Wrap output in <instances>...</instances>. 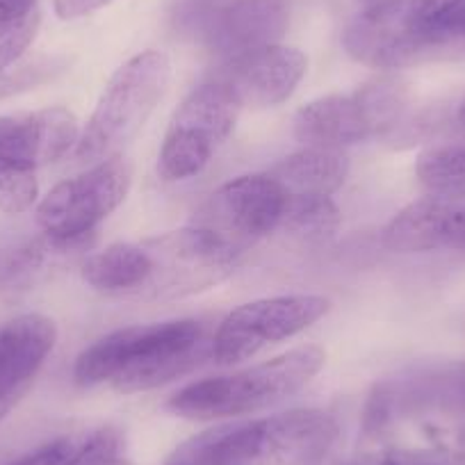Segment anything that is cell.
<instances>
[{"label": "cell", "mask_w": 465, "mask_h": 465, "mask_svg": "<svg viewBox=\"0 0 465 465\" xmlns=\"http://www.w3.org/2000/svg\"><path fill=\"white\" fill-rule=\"evenodd\" d=\"M205 356H213V340L196 320L135 324L112 331L78 356L75 383H110L122 395L153 391L192 372Z\"/></svg>", "instance_id": "1"}, {"label": "cell", "mask_w": 465, "mask_h": 465, "mask_svg": "<svg viewBox=\"0 0 465 465\" xmlns=\"http://www.w3.org/2000/svg\"><path fill=\"white\" fill-rule=\"evenodd\" d=\"M324 361V349L303 344L253 368L190 383L172 395L167 409L185 420H226L258 413L297 395L320 374Z\"/></svg>", "instance_id": "2"}, {"label": "cell", "mask_w": 465, "mask_h": 465, "mask_svg": "<svg viewBox=\"0 0 465 465\" xmlns=\"http://www.w3.org/2000/svg\"><path fill=\"white\" fill-rule=\"evenodd\" d=\"M172 78V62L163 51H144L114 71L96 110L80 131L75 155L96 164L122 155L163 101Z\"/></svg>", "instance_id": "3"}, {"label": "cell", "mask_w": 465, "mask_h": 465, "mask_svg": "<svg viewBox=\"0 0 465 465\" xmlns=\"http://www.w3.org/2000/svg\"><path fill=\"white\" fill-rule=\"evenodd\" d=\"M149 272L133 297L142 302H172L214 288L235 272L240 253L205 228L187 226L140 242Z\"/></svg>", "instance_id": "4"}, {"label": "cell", "mask_w": 465, "mask_h": 465, "mask_svg": "<svg viewBox=\"0 0 465 465\" xmlns=\"http://www.w3.org/2000/svg\"><path fill=\"white\" fill-rule=\"evenodd\" d=\"M406 110V87L377 78L354 94H333L308 103L294 116V137L303 146L344 149L397 128Z\"/></svg>", "instance_id": "5"}, {"label": "cell", "mask_w": 465, "mask_h": 465, "mask_svg": "<svg viewBox=\"0 0 465 465\" xmlns=\"http://www.w3.org/2000/svg\"><path fill=\"white\" fill-rule=\"evenodd\" d=\"M240 107L217 83L199 84L173 112L160 151L164 181H187L203 172L235 131Z\"/></svg>", "instance_id": "6"}, {"label": "cell", "mask_w": 465, "mask_h": 465, "mask_svg": "<svg viewBox=\"0 0 465 465\" xmlns=\"http://www.w3.org/2000/svg\"><path fill=\"white\" fill-rule=\"evenodd\" d=\"M131 185L133 164L124 155L103 160L53 187L37 205V223L55 238H87L126 201Z\"/></svg>", "instance_id": "7"}, {"label": "cell", "mask_w": 465, "mask_h": 465, "mask_svg": "<svg viewBox=\"0 0 465 465\" xmlns=\"http://www.w3.org/2000/svg\"><path fill=\"white\" fill-rule=\"evenodd\" d=\"M331 311L320 294H285L244 303L223 317L213 338V359L219 365L242 363L270 344L302 333Z\"/></svg>", "instance_id": "8"}, {"label": "cell", "mask_w": 465, "mask_h": 465, "mask_svg": "<svg viewBox=\"0 0 465 465\" xmlns=\"http://www.w3.org/2000/svg\"><path fill=\"white\" fill-rule=\"evenodd\" d=\"M285 192L270 173H252L226 183L208 196L194 226L217 235L242 256L249 247L276 232L285 210Z\"/></svg>", "instance_id": "9"}, {"label": "cell", "mask_w": 465, "mask_h": 465, "mask_svg": "<svg viewBox=\"0 0 465 465\" xmlns=\"http://www.w3.org/2000/svg\"><path fill=\"white\" fill-rule=\"evenodd\" d=\"M344 48L356 62L374 69H404L433 57L450 55L445 44L409 16V3H374L344 33Z\"/></svg>", "instance_id": "10"}, {"label": "cell", "mask_w": 465, "mask_h": 465, "mask_svg": "<svg viewBox=\"0 0 465 465\" xmlns=\"http://www.w3.org/2000/svg\"><path fill=\"white\" fill-rule=\"evenodd\" d=\"M308 69L302 51L281 44L223 57L210 80L217 83L238 107H274L288 101Z\"/></svg>", "instance_id": "11"}, {"label": "cell", "mask_w": 465, "mask_h": 465, "mask_svg": "<svg viewBox=\"0 0 465 465\" xmlns=\"http://www.w3.org/2000/svg\"><path fill=\"white\" fill-rule=\"evenodd\" d=\"M247 465H315L326 459L340 427L320 409H297L244 422Z\"/></svg>", "instance_id": "12"}, {"label": "cell", "mask_w": 465, "mask_h": 465, "mask_svg": "<svg viewBox=\"0 0 465 465\" xmlns=\"http://www.w3.org/2000/svg\"><path fill=\"white\" fill-rule=\"evenodd\" d=\"M395 253L465 252V190H438L406 205L383 231Z\"/></svg>", "instance_id": "13"}, {"label": "cell", "mask_w": 465, "mask_h": 465, "mask_svg": "<svg viewBox=\"0 0 465 465\" xmlns=\"http://www.w3.org/2000/svg\"><path fill=\"white\" fill-rule=\"evenodd\" d=\"M80 140V124L66 107L0 116V164L37 172L64 158Z\"/></svg>", "instance_id": "14"}, {"label": "cell", "mask_w": 465, "mask_h": 465, "mask_svg": "<svg viewBox=\"0 0 465 465\" xmlns=\"http://www.w3.org/2000/svg\"><path fill=\"white\" fill-rule=\"evenodd\" d=\"M57 342L51 317L28 312L0 326V420L30 391Z\"/></svg>", "instance_id": "15"}, {"label": "cell", "mask_w": 465, "mask_h": 465, "mask_svg": "<svg viewBox=\"0 0 465 465\" xmlns=\"http://www.w3.org/2000/svg\"><path fill=\"white\" fill-rule=\"evenodd\" d=\"M288 19L285 0H235L213 16L208 44L222 57L272 46L288 30Z\"/></svg>", "instance_id": "16"}, {"label": "cell", "mask_w": 465, "mask_h": 465, "mask_svg": "<svg viewBox=\"0 0 465 465\" xmlns=\"http://www.w3.org/2000/svg\"><path fill=\"white\" fill-rule=\"evenodd\" d=\"M92 244L87 238H55L42 232L39 238L16 249L3 265H0V297L7 302L25 297L46 283L48 279L64 270L74 258H78Z\"/></svg>", "instance_id": "17"}, {"label": "cell", "mask_w": 465, "mask_h": 465, "mask_svg": "<svg viewBox=\"0 0 465 465\" xmlns=\"http://www.w3.org/2000/svg\"><path fill=\"white\" fill-rule=\"evenodd\" d=\"M285 196H331L349 176V158L342 149L306 146L270 169Z\"/></svg>", "instance_id": "18"}, {"label": "cell", "mask_w": 465, "mask_h": 465, "mask_svg": "<svg viewBox=\"0 0 465 465\" xmlns=\"http://www.w3.org/2000/svg\"><path fill=\"white\" fill-rule=\"evenodd\" d=\"M149 258L142 244L116 242L84 261L83 279L98 292L133 297L144 283Z\"/></svg>", "instance_id": "19"}, {"label": "cell", "mask_w": 465, "mask_h": 465, "mask_svg": "<svg viewBox=\"0 0 465 465\" xmlns=\"http://www.w3.org/2000/svg\"><path fill=\"white\" fill-rule=\"evenodd\" d=\"M340 210L331 196H288L276 232L299 247H322L335 238Z\"/></svg>", "instance_id": "20"}, {"label": "cell", "mask_w": 465, "mask_h": 465, "mask_svg": "<svg viewBox=\"0 0 465 465\" xmlns=\"http://www.w3.org/2000/svg\"><path fill=\"white\" fill-rule=\"evenodd\" d=\"M42 25L37 0H0V66L24 60Z\"/></svg>", "instance_id": "21"}, {"label": "cell", "mask_w": 465, "mask_h": 465, "mask_svg": "<svg viewBox=\"0 0 465 465\" xmlns=\"http://www.w3.org/2000/svg\"><path fill=\"white\" fill-rule=\"evenodd\" d=\"M418 178L429 190H465V140L433 146L418 158Z\"/></svg>", "instance_id": "22"}, {"label": "cell", "mask_w": 465, "mask_h": 465, "mask_svg": "<svg viewBox=\"0 0 465 465\" xmlns=\"http://www.w3.org/2000/svg\"><path fill=\"white\" fill-rule=\"evenodd\" d=\"M66 60L57 55L24 57L10 66H0V101H7L19 94L33 92L51 83L66 71Z\"/></svg>", "instance_id": "23"}, {"label": "cell", "mask_w": 465, "mask_h": 465, "mask_svg": "<svg viewBox=\"0 0 465 465\" xmlns=\"http://www.w3.org/2000/svg\"><path fill=\"white\" fill-rule=\"evenodd\" d=\"M39 199L37 172L0 164V213L21 214Z\"/></svg>", "instance_id": "24"}, {"label": "cell", "mask_w": 465, "mask_h": 465, "mask_svg": "<svg viewBox=\"0 0 465 465\" xmlns=\"http://www.w3.org/2000/svg\"><path fill=\"white\" fill-rule=\"evenodd\" d=\"M71 465H131L126 456V438L114 427L96 429L80 440Z\"/></svg>", "instance_id": "25"}, {"label": "cell", "mask_w": 465, "mask_h": 465, "mask_svg": "<svg viewBox=\"0 0 465 465\" xmlns=\"http://www.w3.org/2000/svg\"><path fill=\"white\" fill-rule=\"evenodd\" d=\"M78 447L80 440H75V438H57V440L46 442V445L28 451L25 456L7 465H71Z\"/></svg>", "instance_id": "26"}, {"label": "cell", "mask_w": 465, "mask_h": 465, "mask_svg": "<svg viewBox=\"0 0 465 465\" xmlns=\"http://www.w3.org/2000/svg\"><path fill=\"white\" fill-rule=\"evenodd\" d=\"M365 465H465L456 456L445 451H404L388 450L372 456Z\"/></svg>", "instance_id": "27"}, {"label": "cell", "mask_w": 465, "mask_h": 465, "mask_svg": "<svg viewBox=\"0 0 465 465\" xmlns=\"http://www.w3.org/2000/svg\"><path fill=\"white\" fill-rule=\"evenodd\" d=\"M427 386L440 392L442 397H438V400H445L447 404L465 409V361L438 372L436 377L429 379Z\"/></svg>", "instance_id": "28"}, {"label": "cell", "mask_w": 465, "mask_h": 465, "mask_svg": "<svg viewBox=\"0 0 465 465\" xmlns=\"http://www.w3.org/2000/svg\"><path fill=\"white\" fill-rule=\"evenodd\" d=\"M460 5H465V0H411L409 16L418 25L433 24V21L459 10Z\"/></svg>", "instance_id": "29"}, {"label": "cell", "mask_w": 465, "mask_h": 465, "mask_svg": "<svg viewBox=\"0 0 465 465\" xmlns=\"http://www.w3.org/2000/svg\"><path fill=\"white\" fill-rule=\"evenodd\" d=\"M114 0H55V12L60 19H80V16L94 15V12L103 10Z\"/></svg>", "instance_id": "30"}, {"label": "cell", "mask_w": 465, "mask_h": 465, "mask_svg": "<svg viewBox=\"0 0 465 465\" xmlns=\"http://www.w3.org/2000/svg\"><path fill=\"white\" fill-rule=\"evenodd\" d=\"M454 124H456V128H459V131L465 133V98L459 103V107H456Z\"/></svg>", "instance_id": "31"}, {"label": "cell", "mask_w": 465, "mask_h": 465, "mask_svg": "<svg viewBox=\"0 0 465 465\" xmlns=\"http://www.w3.org/2000/svg\"><path fill=\"white\" fill-rule=\"evenodd\" d=\"M315 465H351V463H340V460H320Z\"/></svg>", "instance_id": "32"}]
</instances>
